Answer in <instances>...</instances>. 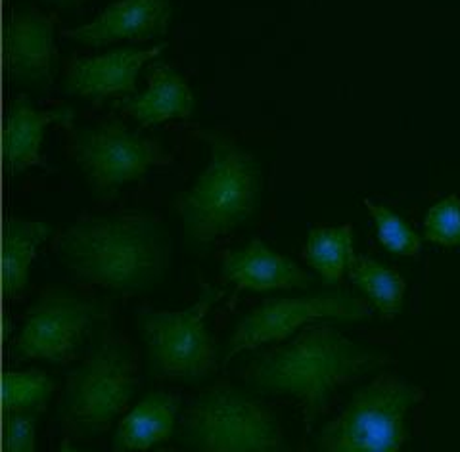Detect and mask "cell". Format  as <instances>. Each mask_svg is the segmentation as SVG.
I'll use <instances>...</instances> for the list:
<instances>
[{
  "mask_svg": "<svg viewBox=\"0 0 460 452\" xmlns=\"http://www.w3.org/2000/svg\"><path fill=\"white\" fill-rule=\"evenodd\" d=\"M56 252L79 280L119 294L152 289L169 269L171 242L148 215L86 218L60 235Z\"/></svg>",
  "mask_w": 460,
  "mask_h": 452,
  "instance_id": "1",
  "label": "cell"
},
{
  "mask_svg": "<svg viewBox=\"0 0 460 452\" xmlns=\"http://www.w3.org/2000/svg\"><path fill=\"white\" fill-rule=\"evenodd\" d=\"M384 360L385 357L345 338L338 328L313 323L292 341L252 360L246 380L263 393L296 399L311 426L340 387L378 368Z\"/></svg>",
  "mask_w": 460,
  "mask_h": 452,
  "instance_id": "2",
  "label": "cell"
},
{
  "mask_svg": "<svg viewBox=\"0 0 460 452\" xmlns=\"http://www.w3.org/2000/svg\"><path fill=\"white\" fill-rule=\"evenodd\" d=\"M208 142L209 164L177 203L186 230L198 244H209L248 223L261 198L255 157L221 135H211Z\"/></svg>",
  "mask_w": 460,
  "mask_h": 452,
  "instance_id": "3",
  "label": "cell"
},
{
  "mask_svg": "<svg viewBox=\"0 0 460 452\" xmlns=\"http://www.w3.org/2000/svg\"><path fill=\"white\" fill-rule=\"evenodd\" d=\"M140 386V360L135 347L106 335L79 367L67 376L60 414L64 424L83 437L111 428Z\"/></svg>",
  "mask_w": 460,
  "mask_h": 452,
  "instance_id": "4",
  "label": "cell"
},
{
  "mask_svg": "<svg viewBox=\"0 0 460 452\" xmlns=\"http://www.w3.org/2000/svg\"><path fill=\"white\" fill-rule=\"evenodd\" d=\"M181 439L192 452H284L275 408L234 387H211L181 418Z\"/></svg>",
  "mask_w": 460,
  "mask_h": 452,
  "instance_id": "5",
  "label": "cell"
},
{
  "mask_svg": "<svg viewBox=\"0 0 460 452\" xmlns=\"http://www.w3.org/2000/svg\"><path fill=\"white\" fill-rule=\"evenodd\" d=\"M424 397L397 374H380L358 389L319 435V447L399 452L409 439L407 414Z\"/></svg>",
  "mask_w": 460,
  "mask_h": 452,
  "instance_id": "6",
  "label": "cell"
},
{
  "mask_svg": "<svg viewBox=\"0 0 460 452\" xmlns=\"http://www.w3.org/2000/svg\"><path fill=\"white\" fill-rule=\"evenodd\" d=\"M223 297L217 289H206L184 311H148L138 326L148 347L152 368L167 380L192 382L217 370V345L208 330L206 318Z\"/></svg>",
  "mask_w": 460,
  "mask_h": 452,
  "instance_id": "7",
  "label": "cell"
},
{
  "mask_svg": "<svg viewBox=\"0 0 460 452\" xmlns=\"http://www.w3.org/2000/svg\"><path fill=\"white\" fill-rule=\"evenodd\" d=\"M372 316L368 303L351 294H324L309 297L267 299L240 320L228 341L225 362L236 355L269 343H280L296 332L319 320H367Z\"/></svg>",
  "mask_w": 460,
  "mask_h": 452,
  "instance_id": "8",
  "label": "cell"
},
{
  "mask_svg": "<svg viewBox=\"0 0 460 452\" xmlns=\"http://www.w3.org/2000/svg\"><path fill=\"white\" fill-rule=\"evenodd\" d=\"M71 150L98 196H111L167 162L160 142L119 123L77 133Z\"/></svg>",
  "mask_w": 460,
  "mask_h": 452,
  "instance_id": "9",
  "label": "cell"
},
{
  "mask_svg": "<svg viewBox=\"0 0 460 452\" xmlns=\"http://www.w3.org/2000/svg\"><path fill=\"white\" fill-rule=\"evenodd\" d=\"M102 316L98 301L67 289H49L27 311L16 353L25 360L64 362L75 355Z\"/></svg>",
  "mask_w": 460,
  "mask_h": 452,
  "instance_id": "10",
  "label": "cell"
},
{
  "mask_svg": "<svg viewBox=\"0 0 460 452\" xmlns=\"http://www.w3.org/2000/svg\"><path fill=\"white\" fill-rule=\"evenodd\" d=\"M165 49L167 45H155L83 58L67 69V93L89 100H106L133 93L144 66L160 58Z\"/></svg>",
  "mask_w": 460,
  "mask_h": 452,
  "instance_id": "11",
  "label": "cell"
},
{
  "mask_svg": "<svg viewBox=\"0 0 460 452\" xmlns=\"http://www.w3.org/2000/svg\"><path fill=\"white\" fill-rule=\"evenodd\" d=\"M169 0H118L96 20L69 29L66 39L83 45H104L113 40H148L167 33Z\"/></svg>",
  "mask_w": 460,
  "mask_h": 452,
  "instance_id": "12",
  "label": "cell"
},
{
  "mask_svg": "<svg viewBox=\"0 0 460 452\" xmlns=\"http://www.w3.org/2000/svg\"><path fill=\"white\" fill-rule=\"evenodd\" d=\"M54 60V22L37 10L13 13L6 29V62L12 75L37 86H50Z\"/></svg>",
  "mask_w": 460,
  "mask_h": 452,
  "instance_id": "13",
  "label": "cell"
},
{
  "mask_svg": "<svg viewBox=\"0 0 460 452\" xmlns=\"http://www.w3.org/2000/svg\"><path fill=\"white\" fill-rule=\"evenodd\" d=\"M221 272L226 282L250 291L305 288L311 282L305 269L263 240H252L240 250L226 252L221 257Z\"/></svg>",
  "mask_w": 460,
  "mask_h": 452,
  "instance_id": "14",
  "label": "cell"
},
{
  "mask_svg": "<svg viewBox=\"0 0 460 452\" xmlns=\"http://www.w3.org/2000/svg\"><path fill=\"white\" fill-rule=\"evenodd\" d=\"M123 111L146 127L171 120H186L194 111V94L179 71L157 64L150 73L148 89L128 98Z\"/></svg>",
  "mask_w": 460,
  "mask_h": 452,
  "instance_id": "15",
  "label": "cell"
},
{
  "mask_svg": "<svg viewBox=\"0 0 460 452\" xmlns=\"http://www.w3.org/2000/svg\"><path fill=\"white\" fill-rule=\"evenodd\" d=\"M181 399L175 393H150L118 424L113 447L118 450H148L169 439L177 424Z\"/></svg>",
  "mask_w": 460,
  "mask_h": 452,
  "instance_id": "16",
  "label": "cell"
},
{
  "mask_svg": "<svg viewBox=\"0 0 460 452\" xmlns=\"http://www.w3.org/2000/svg\"><path fill=\"white\" fill-rule=\"evenodd\" d=\"M64 118L62 111H39L27 98H16L4 127V162L13 173L42 164L40 144L50 121Z\"/></svg>",
  "mask_w": 460,
  "mask_h": 452,
  "instance_id": "17",
  "label": "cell"
},
{
  "mask_svg": "<svg viewBox=\"0 0 460 452\" xmlns=\"http://www.w3.org/2000/svg\"><path fill=\"white\" fill-rule=\"evenodd\" d=\"M50 235V228L39 221L12 218L4 230L3 247V282L8 296H18L25 289L29 269L37 250Z\"/></svg>",
  "mask_w": 460,
  "mask_h": 452,
  "instance_id": "18",
  "label": "cell"
},
{
  "mask_svg": "<svg viewBox=\"0 0 460 452\" xmlns=\"http://www.w3.org/2000/svg\"><path fill=\"white\" fill-rule=\"evenodd\" d=\"M348 274L380 316L394 318L402 311L407 284L397 270L382 265L380 261L372 257L357 255Z\"/></svg>",
  "mask_w": 460,
  "mask_h": 452,
  "instance_id": "19",
  "label": "cell"
},
{
  "mask_svg": "<svg viewBox=\"0 0 460 452\" xmlns=\"http://www.w3.org/2000/svg\"><path fill=\"white\" fill-rule=\"evenodd\" d=\"M353 228L349 223L341 226H316L305 242V259L330 284H340L349 272L353 261Z\"/></svg>",
  "mask_w": 460,
  "mask_h": 452,
  "instance_id": "20",
  "label": "cell"
},
{
  "mask_svg": "<svg viewBox=\"0 0 460 452\" xmlns=\"http://www.w3.org/2000/svg\"><path fill=\"white\" fill-rule=\"evenodd\" d=\"M54 391V382L40 372H6L3 377V404L6 412H25L40 406Z\"/></svg>",
  "mask_w": 460,
  "mask_h": 452,
  "instance_id": "21",
  "label": "cell"
},
{
  "mask_svg": "<svg viewBox=\"0 0 460 452\" xmlns=\"http://www.w3.org/2000/svg\"><path fill=\"white\" fill-rule=\"evenodd\" d=\"M365 208L374 218L378 240L387 252L397 253V255H409V257L420 253V247H422L420 236L416 235V232L409 226V223L402 221L395 211H392L385 206H380V203H374L370 199H365Z\"/></svg>",
  "mask_w": 460,
  "mask_h": 452,
  "instance_id": "22",
  "label": "cell"
},
{
  "mask_svg": "<svg viewBox=\"0 0 460 452\" xmlns=\"http://www.w3.org/2000/svg\"><path fill=\"white\" fill-rule=\"evenodd\" d=\"M424 236L443 247L460 245V199L456 196H447L428 211Z\"/></svg>",
  "mask_w": 460,
  "mask_h": 452,
  "instance_id": "23",
  "label": "cell"
},
{
  "mask_svg": "<svg viewBox=\"0 0 460 452\" xmlns=\"http://www.w3.org/2000/svg\"><path fill=\"white\" fill-rule=\"evenodd\" d=\"M4 452H37V428L31 416L25 412H8Z\"/></svg>",
  "mask_w": 460,
  "mask_h": 452,
  "instance_id": "24",
  "label": "cell"
},
{
  "mask_svg": "<svg viewBox=\"0 0 460 452\" xmlns=\"http://www.w3.org/2000/svg\"><path fill=\"white\" fill-rule=\"evenodd\" d=\"M321 452H385V450H358V448H324Z\"/></svg>",
  "mask_w": 460,
  "mask_h": 452,
  "instance_id": "25",
  "label": "cell"
},
{
  "mask_svg": "<svg viewBox=\"0 0 460 452\" xmlns=\"http://www.w3.org/2000/svg\"><path fill=\"white\" fill-rule=\"evenodd\" d=\"M52 3L62 4V6H79L84 3V0H52Z\"/></svg>",
  "mask_w": 460,
  "mask_h": 452,
  "instance_id": "26",
  "label": "cell"
},
{
  "mask_svg": "<svg viewBox=\"0 0 460 452\" xmlns=\"http://www.w3.org/2000/svg\"><path fill=\"white\" fill-rule=\"evenodd\" d=\"M58 452H84V450H77V448H74V447H69L67 443H64Z\"/></svg>",
  "mask_w": 460,
  "mask_h": 452,
  "instance_id": "27",
  "label": "cell"
},
{
  "mask_svg": "<svg viewBox=\"0 0 460 452\" xmlns=\"http://www.w3.org/2000/svg\"><path fill=\"white\" fill-rule=\"evenodd\" d=\"M162 452H169V450H162Z\"/></svg>",
  "mask_w": 460,
  "mask_h": 452,
  "instance_id": "28",
  "label": "cell"
}]
</instances>
